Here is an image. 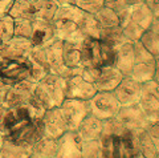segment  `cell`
Listing matches in <instances>:
<instances>
[{
	"label": "cell",
	"instance_id": "cell-1",
	"mask_svg": "<svg viewBox=\"0 0 159 158\" xmlns=\"http://www.w3.org/2000/svg\"><path fill=\"white\" fill-rule=\"evenodd\" d=\"M32 97L45 110L60 106L65 100V78L48 73L43 80L34 84Z\"/></svg>",
	"mask_w": 159,
	"mask_h": 158
},
{
	"label": "cell",
	"instance_id": "cell-2",
	"mask_svg": "<svg viewBox=\"0 0 159 158\" xmlns=\"http://www.w3.org/2000/svg\"><path fill=\"white\" fill-rule=\"evenodd\" d=\"M84 67H107L113 65L116 48L99 39L85 37L80 44Z\"/></svg>",
	"mask_w": 159,
	"mask_h": 158
},
{
	"label": "cell",
	"instance_id": "cell-3",
	"mask_svg": "<svg viewBox=\"0 0 159 158\" xmlns=\"http://www.w3.org/2000/svg\"><path fill=\"white\" fill-rule=\"evenodd\" d=\"M101 158H135L138 156L131 132L122 136H101Z\"/></svg>",
	"mask_w": 159,
	"mask_h": 158
},
{
	"label": "cell",
	"instance_id": "cell-4",
	"mask_svg": "<svg viewBox=\"0 0 159 158\" xmlns=\"http://www.w3.org/2000/svg\"><path fill=\"white\" fill-rule=\"evenodd\" d=\"M81 76L93 84L97 92H111L123 78L122 73L113 65L107 67H84Z\"/></svg>",
	"mask_w": 159,
	"mask_h": 158
},
{
	"label": "cell",
	"instance_id": "cell-5",
	"mask_svg": "<svg viewBox=\"0 0 159 158\" xmlns=\"http://www.w3.org/2000/svg\"><path fill=\"white\" fill-rule=\"evenodd\" d=\"M24 80L31 81L29 58H0V84L12 86Z\"/></svg>",
	"mask_w": 159,
	"mask_h": 158
},
{
	"label": "cell",
	"instance_id": "cell-6",
	"mask_svg": "<svg viewBox=\"0 0 159 158\" xmlns=\"http://www.w3.org/2000/svg\"><path fill=\"white\" fill-rule=\"evenodd\" d=\"M134 58L133 69L129 77L134 78L138 82H146L154 78L157 71V60L150 52H147L145 47L141 44V41H134Z\"/></svg>",
	"mask_w": 159,
	"mask_h": 158
},
{
	"label": "cell",
	"instance_id": "cell-7",
	"mask_svg": "<svg viewBox=\"0 0 159 158\" xmlns=\"http://www.w3.org/2000/svg\"><path fill=\"white\" fill-rule=\"evenodd\" d=\"M138 104L151 124L159 122V85L154 80L141 84Z\"/></svg>",
	"mask_w": 159,
	"mask_h": 158
},
{
	"label": "cell",
	"instance_id": "cell-8",
	"mask_svg": "<svg viewBox=\"0 0 159 158\" xmlns=\"http://www.w3.org/2000/svg\"><path fill=\"white\" fill-rule=\"evenodd\" d=\"M90 113L99 120H106L110 117H116L121 108V104L117 100L114 92H97L90 100Z\"/></svg>",
	"mask_w": 159,
	"mask_h": 158
},
{
	"label": "cell",
	"instance_id": "cell-9",
	"mask_svg": "<svg viewBox=\"0 0 159 158\" xmlns=\"http://www.w3.org/2000/svg\"><path fill=\"white\" fill-rule=\"evenodd\" d=\"M58 108L62 117L65 118L69 130H76L81 121L90 113L89 101L78 98H65Z\"/></svg>",
	"mask_w": 159,
	"mask_h": 158
},
{
	"label": "cell",
	"instance_id": "cell-10",
	"mask_svg": "<svg viewBox=\"0 0 159 158\" xmlns=\"http://www.w3.org/2000/svg\"><path fill=\"white\" fill-rule=\"evenodd\" d=\"M122 125L126 128L129 132H138L142 129H147V126L151 124L146 117L145 112L139 106V104H133V105L121 106L116 116Z\"/></svg>",
	"mask_w": 159,
	"mask_h": 158
},
{
	"label": "cell",
	"instance_id": "cell-11",
	"mask_svg": "<svg viewBox=\"0 0 159 158\" xmlns=\"http://www.w3.org/2000/svg\"><path fill=\"white\" fill-rule=\"evenodd\" d=\"M53 158H82L81 140L76 130H66L56 140V150Z\"/></svg>",
	"mask_w": 159,
	"mask_h": 158
},
{
	"label": "cell",
	"instance_id": "cell-12",
	"mask_svg": "<svg viewBox=\"0 0 159 158\" xmlns=\"http://www.w3.org/2000/svg\"><path fill=\"white\" fill-rule=\"evenodd\" d=\"M41 121H43V128H44V137L52 138V140H57L66 130H69L66 121L62 117L61 110H60L58 106L44 112Z\"/></svg>",
	"mask_w": 159,
	"mask_h": 158
},
{
	"label": "cell",
	"instance_id": "cell-13",
	"mask_svg": "<svg viewBox=\"0 0 159 158\" xmlns=\"http://www.w3.org/2000/svg\"><path fill=\"white\" fill-rule=\"evenodd\" d=\"M96 93L97 91L93 84L86 81L81 75L65 78V98H78L89 101Z\"/></svg>",
	"mask_w": 159,
	"mask_h": 158
},
{
	"label": "cell",
	"instance_id": "cell-14",
	"mask_svg": "<svg viewBox=\"0 0 159 158\" xmlns=\"http://www.w3.org/2000/svg\"><path fill=\"white\" fill-rule=\"evenodd\" d=\"M33 89H34V82L29 80H24L21 82L15 84L12 86H8L3 105L7 108L24 105L32 98Z\"/></svg>",
	"mask_w": 159,
	"mask_h": 158
},
{
	"label": "cell",
	"instance_id": "cell-15",
	"mask_svg": "<svg viewBox=\"0 0 159 158\" xmlns=\"http://www.w3.org/2000/svg\"><path fill=\"white\" fill-rule=\"evenodd\" d=\"M33 44L29 39L13 36L0 44V58H25L29 56Z\"/></svg>",
	"mask_w": 159,
	"mask_h": 158
},
{
	"label": "cell",
	"instance_id": "cell-16",
	"mask_svg": "<svg viewBox=\"0 0 159 158\" xmlns=\"http://www.w3.org/2000/svg\"><path fill=\"white\" fill-rule=\"evenodd\" d=\"M52 24H53L54 39H57V40L81 44L86 37L78 29L77 24L74 21L64 20V19H56V20H52Z\"/></svg>",
	"mask_w": 159,
	"mask_h": 158
},
{
	"label": "cell",
	"instance_id": "cell-17",
	"mask_svg": "<svg viewBox=\"0 0 159 158\" xmlns=\"http://www.w3.org/2000/svg\"><path fill=\"white\" fill-rule=\"evenodd\" d=\"M121 19H126V20L133 23L134 26H137L138 28H141L142 31L146 32L151 27L154 15L150 11V8L147 7L146 3H139V4H134V6L129 7L127 11L119 16V20Z\"/></svg>",
	"mask_w": 159,
	"mask_h": 158
},
{
	"label": "cell",
	"instance_id": "cell-18",
	"mask_svg": "<svg viewBox=\"0 0 159 158\" xmlns=\"http://www.w3.org/2000/svg\"><path fill=\"white\" fill-rule=\"evenodd\" d=\"M134 58V43L133 41H125L116 47V55H114V63L113 67L118 69L122 73L123 77H129L133 69Z\"/></svg>",
	"mask_w": 159,
	"mask_h": 158
},
{
	"label": "cell",
	"instance_id": "cell-19",
	"mask_svg": "<svg viewBox=\"0 0 159 158\" xmlns=\"http://www.w3.org/2000/svg\"><path fill=\"white\" fill-rule=\"evenodd\" d=\"M139 91H141V82L135 81L131 77H123L113 92L121 106H126L138 104Z\"/></svg>",
	"mask_w": 159,
	"mask_h": 158
},
{
	"label": "cell",
	"instance_id": "cell-20",
	"mask_svg": "<svg viewBox=\"0 0 159 158\" xmlns=\"http://www.w3.org/2000/svg\"><path fill=\"white\" fill-rule=\"evenodd\" d=\"M76 133L81 141L98 140L102 133V120H99L94 114L89 113L81 121V124L77 126Z\"/></svg>",
	"mask_w": 159,
	"mask_h": 158
},
{
	"label": "cell",
	"instance_id": "cell-21",
	"mask_svg": "<svg viewBox=\"0 0 159 158\" xmlns=\"http://www.w3.org/2000/svg\"><path fill=\"white\" fill-rule=\"evenodd\" d=\"M33 28L31 41L33 45H44L45 43L54 39L53 35V24L51 20H43V19H33Z\"/></svg>",
	"mask_w": 159,
	"mask_h": 158
},
{
	"label": "cell",
	"instance_id": "cell-22",
	"mask_svg": "<svg viewBox=\"0 0 159 158\" xmlns=\"http://www.w3.org/2000/svg\"><path fill=\"white\" fill-rule=\"evenodd\" d=\"M133 138H134V144H135L138 154L143 158H152L158 153L155 145L151 140L150 134H148L147 129H142L138 132H131Z\"/></svg>",
	"mask_w": 159,
	"mask_h": 158
},
{
	"label": "cell",
	"instance_id": "cell-23",
	"mask_svg": "<svg viewBox=\"0 0 159 158\" xmlns=\"http://www.w3.org/2000/svg\"><path fill=\"white\" fill-rule=\"evenodd\" d=\"M32 147L15 144L13 141L3 137L0 144V158H29Z\"/></svg>",
	"mask_w": 159,
	"mask_h": 158
},
{
	"label": "cell",
	"instance_id": "cell-24",
	"mask_svg": "<svg viewBox=\"0 0 159 158\" xmlns=\"http://www.w3.org/2000/svg\"><path fill=\"white\" fill-rule=\"evenodd\" d=\"M62 61L68 68H73V69L84 68L80 44L62 41Z\"/></svg>",
	"mask_w": 159,
	"mask_h": 158
},
{
	"label": "cell",
	"instance_id": "cell-25",
	"mask_svg": "<svg viewBox=\"0 0 159 158\" xmlns=\"http://www.w3.org/2000/svg\"><path fill=\"white\" fill-rule=\"evenodd\" d=\"M78 29L81 31L86 37L90 39H99V32H101V28H99L98 23L96 20L93 13L85 12L82 15V17L80 19V21L77 23Z\"/></svg>",
	"mask_w": 159,
	"mask_h": 158
},
{
	"label": "cell",
	"instance_id": "cell-26",
	"mask_svg": "<svg viewBox=\"0 0 159 158\" xmlns=\"http://www.w3.org/2000/svg\"><path fill=\"white\" fill-rule=\"evenodd\" d=\"M8 13L13 19H17V17L34 19L36 11H34L33 0H15Z\"/></svg>",
	"mask_w": 159,
	"mask_h": 158
},
{
	"label": "cell",
	"instance_id": "cell-27",
	"mask_svg": "<svg viewBox=\"0 0 159 158\" xmlns=\"http://www.w3.org/2000/svg\"><path fill=\"white\" fill-rule=\"evenodd\" d=\"M34 4V19H43V20H51L57 11L58 4L54 0H33Z\"/></svg>",
	"mask_w": 159,
	"mask_h": 158
},
{
	"label": "cell",
	"instance_id": "cell-28",
	"mask_svg": "<svg viewBox=\"0 0 159 158\" xmlns=\"http://www.w3.org/2000/svg\"><path fill=\"white\" fill-rule=\"evenodd\" d=\"M99 40L105 41L107 44H110L111 47H118L119 44L129 41L123 35V31L121 26H116V27H109V28H101L99 32Z\"/></svg>",
	"mask_w": 159,
	"mask_h": 158
},
{
	"label": "cell",
	"instance_id": "cell-29",
	"mask_svg": "<svg viewBox=\"0 0 159 158\" xmlns=\"http://www.w3.org/2000/svg\"><path fill=\"white\" fill-rule=\"evenodd\" d=\"M84 13H85V11H82L81 8H78L76 4H62V6L57 7V11L54 13L52 20L64 19V20H70V21H74L77 24L80 21V19L82 17Z\"/></svg>",
	"mask_w": 159,
	"mask_h": 158
},
{
	"label": "cell",
	"instance_id": "cell-30",
	"mask_svg": "<svg viewBox=\"0 0 159 158\" xmlns=\"http://www.w3.org/2000/svg\"><path fill=\"white\" fill-rule=\"evenodd\" d=\"M94 17H96L99 28H109V27L119 26L118 13L107 7H102L97 13H94Z\"/></svg>",
	"mask_w": 159,
	"mask_h": 158
},
{
	"label": "cell",
	"instance_id": "cell-31",
	"mask_svg": "<svg viewBox=\"0 0 159 158\" xmlns=\"http://www.w3.org/2000/svg\"><path fill=\"white\" fill-rule=\"evenodd\" d=\"M127 129L122 125V122L117 117H110L102 120V133L101 136H122Z\"/></svg>",
	"mask_w": 159,
	"mask_h": 158
},
{
	"label": "cell",
	"instance_id": "cell-32",
	"mask_svg": "<svg viewBox=\"0 0 159 158\" xmlns=\"http://www.w3.org/2000/svg\"><path fill=\"white\" fill-rule=\"evenodd\" d=\"M139 41L147 52H150L154 57H159V36L155 35L152 31L147 29V31L142 35V37L139 39Z\"/></svg>",
	"mask_w": 159,
	"mask_h": 158
},
{
	"label": "cell",
	"instance_id": "cell-33",
	"mask_svg": "<svg viewBox=\"0 0 159 158\" xmlns=\"http://www.w3.org/2000/svg\"><path fill=\"white\" fill-rule=\"evenodd\" d=\"M15 36V19L11 15H4L0 17V41L6 43Z\"/></svg>",
	"mask_w": 159,
	"mask_h": 158
},
{
	"label": "cell",
	"instance_id": "cell-34",
	"mask_svg": "<svg viewBox=\"0 0 159 158\" xmlns=\"http://www.w3.org/2000/svg\"><path fill=\"white\" fill-rule=\"evenodd\" d=\"M81 157L101 158V142H99V138L90 141H81Z\"/></svg>",
	"mask_w": 159,
	"mask_h": 158
},
{
	"label": "cell",
	"instance_id": "cell-35",
	"mask_svg": "<svg viewBox=\"0 0 159 158\" xmlns=\"http://www.w3.org/2000/svg\"><path fill=\"white\" fill-rule=\"evenodd\" d=\"M33 19L27 17H17L15 19V36L25 37L31 40L32 28H33Z\"/></svg>",
	"mask_w": 159,
	"mask_h": 158
},
{
	"label": "cell",
	"instance_id": "cell-36",
	"mask_svg": "<svg viewBox=\"0 0 159 158\" xmlns=\"http://www.w3.org/2000/svg\"><path fill=\"white\" fill-rule=\"evenodd\" d=\"M76 6L89 13H97L103 7V0H76Z\"/></svg>",
	"mask_w": 159,
	"mask_h": 158
},
{
	"label": "cell",
	"instance_id": "cell-37",
	"mask_svg": "<svg viewBox=\"0 0 159 158\" xmlns=\"http://www.w3.org/2000/svg\"><path fill=\"white\" fill-rule=\"evenodd\" d=\"M103 7L113 9L114 12L118 13V16H121L122 13H125L129 8L126 0H103Z\"/></svg>",
	"mask_w": 159,
	"mask_h": 158
},
{
	"label": "cell",
	"instance_id": "cell-38",
	"mask_svg": "<svg viewBox=\"0 0 159 158\" xmlns=\"http://www.w3.org/2000/svg\"><path fill=\"white\" fill-rule=\"evenodd\" d=\"M147 132H148V134H150L157 150L159 151V122H152V124H150L147 126Z\"/></svg>",
	"mask_w": 159,
	"mask_h": 158
},
{
	"label": "cell",
	"instance_id": "cell-39",
	"mask_svg": "<svg viewBox=\"0 0 159 158\" xmlns=\"http://www.w3.org/2000/svg\"><path fill=\"white\" fill-rule=\"evenodd\" d=\"M15 0H0V17L4 15H8Z\"/></svg>",
	"mask_w": 159,
	"mask_h": 158
},
{
	"label": "cell",
	"instance_id": "cell-40",
	"mask_svg": "<svg viewBox=\"0 0 159 158\" xmlns=\"http://www.w3.org/2000/svg\"><path fill=\"white\" fill-rule=\"evenodd\" d=\"M145 3L147 4V7L150 8L154 17H159V0H146Z\"/></svg>",
	"mask_w": 159,
	"mask_h": 158
},
{
	"label": "cell",
	"instance_id": "cell-41",
	"mask_svg": "<svg viewBox=\"0 0 159 158\" xmlns=\"http://www.w3.org/2000/svg\"><path fill=\"white\" fill-rule=\"evenodd\" d=\"M150 31H152L155 35H158L159 36V17H154V20L151 23V27L148 28Z\"/></svg>",
	"mask_w": 159,
	"mask_h": 158
},
{
	"label": "cell",
	"instance_id": "cell-42",
	"mask_svg": "<svg viewBox=\"0 0 159 158\" xmlns=\"http://www.w3.org/2000/svg\"><path fill=\"white\" fill-rule=\"evenodd\" d=\"M4 112H6V106L0 105V136L3 137V118H4Z\"/></svg>",
	"mask_w": 159,
	"mask_h": 158
},
{
	"label": "cell",
	"instance_id": "cell-43",
	"mask_svg": "<svg viewBox=\"0 0 159 158\" xmlns=\"http://www.w3.org/2000/svg\"><path fill=\"white\" fill-rule=\"evenodd\" d=\"M6 92H7V86H4V85H2V84H0V105H3V102H4Z\"/></svg>",
	"mask_w": 159,
	"mask_h": 158
},
{
	"label": "cell",
	"instance_id": "cell-44",
	"mask_svg": "<svg viewBox=\"0 0 159 158\" xmlns=\"http://www.w3.org/2000/svg\"><path fill=\"white\" fill-rule=\"evenodd\" d=\"M29 158H52V157L45 156V154H41V153H37V151H32V154L29 156Z\"/></svg>",
	"mask_w": 159,
	"mask_h": 158
},
{
	"label": "cell",
	"instance_id": "cell-45",
	"mask_svg": "<svg viewBox=\"0 0 159 158\" xmlns=\"http://www.w3.org/2000/svg\"><path fill=\"white\" fill-rule=\"evenodd\" d=\"M58 6H62V4H74L76 0H54Z\"/></svg>",
	"mask_w": 159,
	"mask_h": 158
},
{
	"label": "cell",
	"instance_id": "cell-46",
	"mask_svg": "<svg viewBox=\"0 0 159 158\" xmlns=\"http://www.w3.org/2000/svg\"><path fill=\"white\" fill-rule=\"evenodd\" d=\"M146 0H126V3H127V6L130 7V6H134V4H139V3H145Z\"/></svg>",
	"mask_w": 159,
	"mask_h": 158
},
{
	"label": "cell",
	"instance_id": "cell-47",
	"mask_svg": "<svg viewBox=\"0 0 159 158\" xmlns=\"http://www.w3.org/2000/svg\"><path fill=\"white\" fill-rule=\"evenodd\" d=\"M155 60H157V71L159 72V57H157Z\"/></svg>",
	"mask_w": 159,
	"mask_h": 158
},
{
	"label": "cell",
	"instance_id": "cell-48",
	"mask_svg": "<svg viewBox=\"0 0 159 158\" xmlns=\"http://www.w3.org/2000/svg\"><path fill=\"white\" fill-rule=\"evenodd\" d=\"M135 158H143V157H141V156H139V154H138V156H137Z\"/></svg>",
	"mask_w": 159,
	"mask_h": 158
},
{
	"label": "cell",
	"instance_id": "cell-49",
	"mask_svg": "<svg viewBox=\"0 0 159 158\" xmlns=\"http://www.w3.org/2000/svg\"><path fill=\"white\" fill-rule=\"evenodd\" d=\"M2 140H3V137H2V136H0V144H2Z\"/></svg>",
	"mask_w": 159,
	"mask_h": 158
},
{
	"label": "cell",
	"instance_id": "cell-50",
	"mask_svg": "<svg viewBox=\"0 0 159 158\" xmlns=\"http://www.w3.org/2000/svg\"><path fill=\"white\" fill-rule=\"evenodd\" d=\"M0 44H2V41H0Z\"/></svg>",
	"mask_w": 159,
	"mask_h": 158
}]
</instances>
